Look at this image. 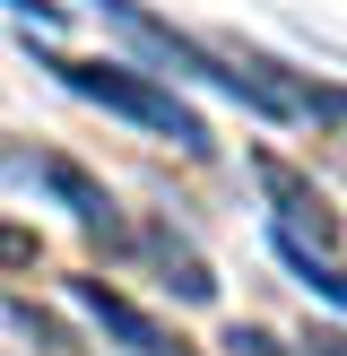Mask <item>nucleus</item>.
Returning a JSON list of instances; mask_svg holds the SVG:
<instances>
[{"label": "nucleus", "mask_w": 347, "mask_h": 356, "mask_svg": "<svg viewBox=\"0 0 347 356\" xmlns=\"http://www.w3.org/2000/svg\"><path fill=\"white\" fill-rule=\"evenodd\" d=\"M321 113H330V122H347V87H321Z\"/></svg>", "instance_id": "nucleus-10"}, {"label": "nucleus", "mask_w": 347, "mask_h": 356, "mask_svg": "<svg viewBox=\"0 0 347 356\" xmlns=\"http://www.w3.org/2000/svg\"><path fill=\"white\" fill-rule=\"evenodd\" d=\"M44 70L69 87V96H87V104H104V113H121V122H139V131H156V139H174L183 156H208L217 139H208V122H200V104L183 96V87H165V79H148V70H130V61H87V52H44Z\"/></svg>", "instance_id": "nucleus-1"}, {"label": "nucleus", "mask_w": 347, "mask_h": 356, "mask_svg": "<svg viewBox=\"0 0 347 356\" xmlns=\"http://www.w3.org/2000/svg\"><path fill=\"white\" fill-rule=\"evenodd\" d=\"M35 261H44L35 226H9V218H0V270H35Z\"/></svg>", "instance_id": "nucleus-6"}, {"label": "nucleus", "mask_w": 347, "mask_h": 356, "mask_svg": "<svg viewBox=\"0 0 347 356\" xmlns=\"http://www.w3.org/2000/svg\"><path fill=\"white\" fill-rule=\"evenodd\" d=\"M9 330H26V339H44V348H69V339H61V322H44V313L26 305V296L9 305Z\"/></svg>", "instance_id": "nucleus-7"}, {"label": "nucleus", "mask_w": 347, "mask_h": 356, "mask_svg": "<svg viewBox=\"0 0 347 356\" xmlns=\"http://www.w3.org/2000/svg\"><path fill=\"white\" fill-rule=\"evenodd\" d=\"M269 252H278V261H287V270H295V278H304V287H312V296H330V305H339V313H347V270H339V261H330V252H321V243H304V235H295V226H269Z\"/></svg>", "instance_id": "nucleus-5"}, {"label": "nucleus", "mask_w": 347, "mask_h": 356, "mask_svg": "<svg viewBox=\"0 0 347 356\" xmlns=\"http://www.w3.org/2000/svg\"><path fill=\"white\" fill-rule=\"evenodd\" d=\"M69 296H78V305L96 313V322L113 330V339L130 348V356H191V348L174 339L165 322H148V313H139V305H130V296H121V287H104V278H69Z\"/></svg>", "instance_id": "nucleus-3"}, {"label": "nucleus", "mask_w": 347, "mask_h": 356, "mask_svg": "<svg viewBox=\"0 0 347 356\" xmlns=\"http://www.w3.org/2000/svg\"><path fill=\"white\" fill-rule=\"evenodd\" d=\"M139 252H148L156 270H165V287L183 296V305H208V296H217V278H208V261L191 252V243L174 235V226H148V235H139Z\"/></svg>", "instance_id": "nucleus-4"}, {"label": "nucleus", "mask_w": 347, "mask_h": 356, "mask_svg": "<svg viewBox=\"0 0 347 356\" xmlns=\"http://www.w3.org/2000/svg\"><path fill=\"white\" fill-rule=\"evenodd\" d=\"M304 356H347V339H339V330H312V339H304Z\"/></svg>", "instance_id": "nucleus-9"}, {"label": "nucleus", "mask_w": 347, "mask_h": 356, "mask_svg": "<svg viewBox=\"0 0 347 356\" xmlns=\"http://www.w3.org/2000/svg\"><path fill=\"white\" fill-rule=\"evenodd\" d=\"M0 174H26V183H44L52 200H61L69 218L87 226V235H104V243L121 235V209H113V191H104L96 174H78L69 156H0Z\"/></svg>", "instance_id": "nucleus-2"}, {"label": "nucleus", "mask_w": 347, "mask_h": 356, "mask_svg": "<svg viewBox=\"0 0 347 356\" xmlns=\"http://www.w3.org/2000/svg\"><path fill=\"white\" fill-rule=\"evenodd\" d=\"M226 348H235V356H287L269 330H252V322H235V330H226Z\"/></svg>", "instance_id": "nucleus-8"}]
</instances>
